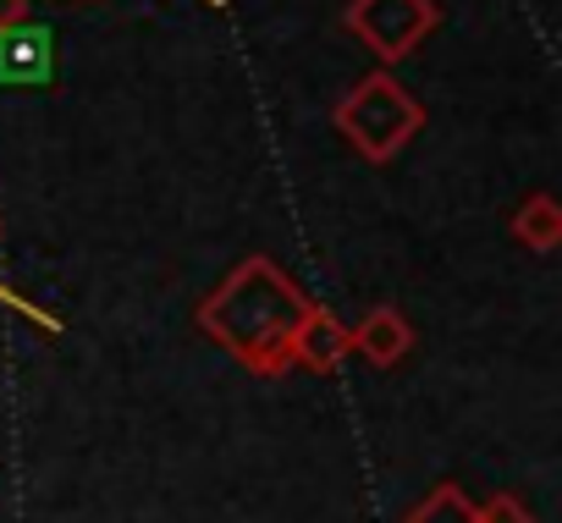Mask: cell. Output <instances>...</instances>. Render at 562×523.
<instances>
[{"label": "cell", "mask_w": 562, "mask_h": 523, "mask_svg": "<svg viewBox=\"0 0 562 523\" xmlns=\"http://www.w3.org/2000/svg\"><path fill=\"white\" fill-rule=\"evenodd\" d=\"M408 348H414V326L403 320V309H370L353 331H348V353H359L364 364H375V369H397L403 359H408Z\"/></svg>", "instance_id": "obj_5"}, {"label": "cell", "mask_w": 562, "mask_h": 523, "mask_svg": "<svg viewBox=\"0 0 562 523\" xmlns=\"http://www.w3.org/2000/svg\"><path fill=\"white\" fill-rule=\"evenodd\" d=\"M310 315V298L281 276L270 259H243V265L215 287V298L199 309V331L221 342L243 369L254 375H281L293 369L288 337Z\"/></svg>", "instance_id": "obj_1"}, {"label": "cell", "mask_w": 562, "mask_h": 523, "mask_svg": "<svg viewBox=\"0 0 562 523\" xmlns=\"http://www.w3.org/2000/svg\"><path fill=\"white\" fill-rule=\"evenodd\" d=\"M288 359H293L299 369L337 375L342 359H348V326H342L337 315H326V309L310 304V315H304V320L293 326V337H288Z\"/></svg>", "instance_id": "obj_4"}, {"label": "cell", "mask_w": 562, "mask_h": 523, "mask_svg": "<svg viewBox=\"0 0 562 523\" xmlns=\"http://www.w3.org/2000/svg\"><path fill=\"white\" fill-rule=\"evenodd\" d=\"M408 523H474V507L463 501V490H458V485H441V490H436V496L408 518Z\"/></svg>", "instance_id": "obj_8"}, {"label": "cell", "mask_w": 562, "mask_h": 523, "mask_svg": "<svg viewBox=\"0 0 562 523\" xmlns=\"http://www.w3.org/2000/svg\"><path fill=\"white\" fill-rule=\"evenodd\" d=\"M474 523H535L529 507H518V496H491L474 507Z\"/></svg>", "instance_id": "obj_9"}, {"label": "cell", "mask_w": 562, "mask_h": 523, "mask_svg": "<svg viewBox=\"0 0 562 523\" xmlns=\"http://www.w3.org/2000/svg\"><path fill=\"white\" fill-rule=\"evenodd\" d=\"M18 23H29V0H0V34Z\"/></svg>", "instance_id": "obj_10"}, {"label": "cell", "mask_w": 562, "mask_h": 523, "mask_svg": "<svg viewBox=\"0 0 562 523\" xmlns=\"http://www.w3.org/2000/svg\"><path fill=\"white\" fill-rule=\"evenodd\" d=\"M337 127L348 133V144L364 160H392L414 133H419V105L408 100V89L386 72L364 78L342 105H337Z\"/></svg>", "instance_id": "obj_2"}, {"label": "cell", "mask_w": 562, "mask_h": 523, "mask_svg": "<svg viewBox=\"0 0 562 523\" xmlns=\"http://www.w3.org/2000/svg\"><path fill=\"white\" fill-rule=\"evenodd\" d=\"M45 72H50V34H45V29L18 23V29L0 34V83L34 89Z\"/></svg>", "instance_id": "obj_6"}, {"label": "cell", "mask_w": 562, "mask_h": 523, "mask_svg": "<svg viewBox=\"0 0 562 523\" xmlns=\"http://www.w3.org/2000/svg\"><path fill=\"white\" fill-rule=\"evenodd\" d=\"M436 7L430 0H353L348 7V29L381 56V61H403L419 50V39L436 29Z\"/></svg>", "instance_id": "obj_3"}, {"label": "cell", "mask_w": 562, "mask_h": 523, "mask_svg": "<svg viewBox=\"0 0 562 523\" xmlns=\"http://www.w3.org/2000/svg\"><path fill=\"white\" fill-rule=\"evenodd\" d=\"M513 237L529 242V248H540V253H551V248L562 242V209H557V198H551V193H535V198L513 215Z\"/></svg>", "instance_id": "obj_7"}]
</instances>
